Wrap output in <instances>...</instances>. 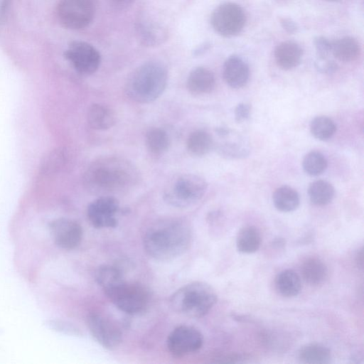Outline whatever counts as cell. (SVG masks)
Here are the masks:
<instances>
[{
    "label": "cell",
    "mask_w": 364,
    "mask_h": 364,
    "mask_svg": "<svg viewBox=\"0 0 364 364\" xmlns=\"http://www.w3.org/2000/svg\"><path fill=\"white\" fill-rule=\"evenodd\" d=\"M193 239L189 223L181 218L156 220L146 230L143 245L146 253L159 261L173 259L188 250Z\"/></svg>",
    "instance_id": "1"
},
{
    "label": "cell",
    "mask_w": 364,
    "mask_h": 364,
    "mask_svg": "<svg viewBox=\"0 0 364 364\" xmlns=\"http://www.w3.org/2000/svg\"><path fill=\"white\" fill-rule=\"evenodd\" d=\"M136 167L127 159L107 156L91 163L85 172V188L102 196L120 192L132 188L139 180Z\"/></svg>",
    "instance_id": "2"
},
{
    "label": "cell",
    "mask_w": 364,
    "mask_h": 364,
    "mask_svg": "<svg viewBox=\"0 0 364 364\" xmlns=\"http://www.w3.org/2000/svg\"><path fill=\"white\" fill-rule=\"evenodd\" d=\"M168 72L161 62L151 60L138 67L129 76L125 86L127 95L138 103H150L164 92Z\"/></svg>",
    "instance_id": "3"
},
{
    "label": "cell",
    "mask_w": 364,
    "mask_h": 364,
    "mask_svg": "<svg viewBox=\"0 0 364 364\" xmlns=\"http://www.w3.org/2000/svg\"><path fill=\"white\" fill-rule=\"evenodd\" d=\"M217 301L214 289L203 282H193L177 289L170 298V305L176 313L198 318L206 315Z\"/></svg>",
    "instance_id": "4"
},
{
    "label": "cell",
    "mask_w": 364,
    "mask_h": 364,
    "mask_svg": "<svg viewBox=\"0 0 364 364\" xmlns=\"http://www.w3.org/2000/svg\"><path fill=\"white\" fill-rule=\"evenodd\" d=\"M104 293L118 309L131 315L144 312L150 302L149 293L142 284L125 279Z\"/></svg>",
    "instance_id": "5"
},
{
    "label": "cell",
    "mask_w": 364,
    "mask_h": 364,
    "mask_svg": "<svg viewBox=\"0 0 364 364\" xmlns=\"http://www.w3.org/2000/svg\"><path fill=\"white\" fill-rule=\"evenodd\" d=\"M208 188L205 180L200 176L186 173L173 179L164 192V200L176 208H187L198 202Z\"/></svg>",
    "instance_id": "6"
},
{
    "label": "cell",
    "mask_w": 364,
    "mask_h": 364,
    "mask_svg": "<svg viewBox=\"0 0 364 364\" xmlns=\"http://www.w3.org/2000/svg\"><path fill=\"white\" fill-rule=\"evenodd\" d=\"M95 7L92 0H60L57 15L64 27L79 30L87 27L92 21Z\"/></svg>",
    "instance_id": "7"
},
{
    "label": "cell",
    "mask_w": 364,
    "mask_h": 364,
    "mask_svg": "<svg viewBox=\"0 0 364 364\" xmlns=\"http://www.w3.org/2000/svg\"><path fill=\"white\" fill-rule=\"evenodd\" d=\"M246 16L242 9L234 3H225L217 7L211 16L214 30L225 37L236 36L243 29Z\"/></svg>",
    "instance_id": "8"
},
{
    "label": "cell",
    "mask_w": 364,
    "mask_h": 364,
    "mask_svg": "<svg viewBox=\"0 0 364 364\" xmlns=\"http://www.w3.org/2000/svg\"><path fill=\"white\" fill-rule=\"evenodd\" d=\"M203 344V336L199 330L188 325L176 327L168 336L166 346L175 357L186 356L199 350Z\"/></svg>",
    "instance_id": "9"
},
{
    "label": "cell",
    "mask_w": 364,
    "mask_h": 364,
    "mask_svg": "<svg viewBox=\"0 0 364 364\" xmlns=\"http://www.w3.org/2000/svg\"><path fill=\"white\" fill-rule=\"evenodd\" d=\"M87 326L96 341L106 349H116L122 341L119 326L102 313L90 314L87 316Z\"/></svg>",
    "instance_id": "10"
},
{
    "label": "cell",
    "mask_w": 364,
    "mask_h": 364,
    "mask_svg": "<svg viewBox=\"0 0 364 364\" xmlns=\"http://www.w3.org/2000/svg\"><path fill=\"white\" fill-rule=\"evenodd\" d=\"M64 55L77 72L85 75L95 73L101 62L99 51L92 45L85 41L72 42Z\"/></svg>",
    "instance_id": "11"
},
{
    "label": "cell",
    "mask_w": 364,
    "mask_h": 364,
    "mask_svg": "<svg viewBox=\"0 0 364 364\" xmlns=\"http://www.w3.org/2000/svg\"><path fill=\"white\" fill-rule=\"evenodd\" d=\"M119 201L112 196H102L89 204L87 216L96 228H111L117 225Z\"/></svg>",
    "instance_id": "12"
},
{
    "label": "cell",
    "mask_w": 364,
    "mask_h": 364,
    "mask_svg": "<svg viewBox=\"0 0 364 364\" xmlns=\"http://www.w3.org/2000/svg\"><path fill=\"white\" fill-rule=\"evenodd\" d=\"M50 232L55 244L63 250L77 247L82 238V229L76 221L60 218L53 220L49 225Z\"/></svg>",
    "instance_id": "13"
},
{
    "label": "cell",
    "mask_w": 364,
    "mask_h": 364,
    "mask_svg": "<svg viewBox=\"0 0 364 364\" xmlns=\"http://www.w3.org/2000/svg\"><path fill=\"white\" fill-rule=\"evenodd\" d=\"M220 141L214 144L217 151L228 159H242L249 155L250 146L247 140L238 132L228 128L216 129Z\"/></svg>",
    "instance_id": "14"
},
{
    "label": "cell",
    "mask_w": 364,
    "mask_h": 364,
    "mask_svg": "<svg viewBox=\"0 0 364 364\" xmlns=\"http://www.w3.org/2000/svg\"><path fill=\"white\" fill-rule=\"evenodd\" d=\"M223 75L226 83L232 88L244 87L250 77L247 64L238 56H230L224 63Z\"/></svg>",
    "instance_id": "15"
},
{
    "label": "cell",
    "mask_w": 364,
    "mask_h": 364,
    "mask_svg": "<svg viewBox=\"0 0 364 364\" xmlns=\"http://www.w3.org/2000/svg\"><path fill=\"white\" fill-rule=\"evenodd\" d=\"M136 31L140 43L146 46L159 45L167 36V31L161 24L149 18L139 21Z\"/></svg>",
    "instance_id": "16"
},
{
    "label": "cell",
    "mask_w": 364,
    "mask_h": 364,
    "mask_svg": "<svg viewBox=\"0 0 364 364\" xmlns=\"http://www.w3.org/2000/svg\"><path fill=\"white\" fill-rule=\"evenodd\" d=\"M215 80L213 72L204 67L193 69L187 79V89L196 95L210 93L215 87Z\"/></svg>",
    "instance_id": "17"
},
{
    "label": "cell",
    "mask_w": 364,
    "mask_h": 364,
    "mask_svg": "<svg viewBox=\"0 0 364 364\" xmlns=\"http://www.w3.org/2000/svg\"><path fill=\"white\" fill-rule=\"evenodd\" d=\"M302 49L292 41L279 44L274 50V58L277 65L283 70H291L298 66L301 60Z\"/></svg>",
    "instance_id": "18"
},
{
    "label": "cell",
    "mask_w": 364,
    "mask_h": 364,
    "mask_svg": "<svg viewBox=\"0 0 364 364\" xmlns=\"http://www.w3.org/2000/svg\"><path fill=\"white\" fill-rule=\"evenodd\" d=\"M89 125L96 130H106L112 127L117 121L114 112L109 107L95 103L91 105L87 113Z\"/></svg>",
    "instance_id": "19"
},
{
    "label": "cell",
    "mask_w": 364,
    "mask_h": 364,
    "mask_svg": "<svg viewBox=\"0 0 364 364\" xmlns=\"http://www.w3.org/2000/svg\"><path fill=\"white\" fill-rule=\"evenodd\" d=\"M301 272L304 281L311 286L322 284L328 276L326 265L315 257H308L303 262Z\"/></svg>",
    "instance_id": "20"
},
{
    "label": "cell",
    "mask_w": 364,
    "mask_h": 364,
    "mask_svg": "<svg viewBox=\"0 0 364 364\" xmlns=\"http://www.w3.org/2000/svg\"><path fill=\"white\" fill-rule=\"evenodd\" d=\"M274 284L277 292L287 298L297 296L301 289L299 276L291 269H285L280 272L275 278Z\"/></svg>",
    "instance_id": "21"
},
{
    "label": "cell",
    "mask_w": 364,
    "mask_h": 364,
    "mask_svg": "<svg viewBox=\"0 0 364 364\" xmlns=\"http://www.w3.org/2000/svg\"><path fill=\"white\" fill-rule=\"evenodd\" d=\"M261 242L262 237L259 231L252 225L241 228L236 238L237 250L245 254H251L257 251Z\"/></svg>",
    "instance_id": "22"
},
{
    "label": "cell",
    "mask_w": 364,
    "mask_h": 364,
    "mask_svg": "<svg viewBox=\"0 0 364 364\" xmlns=\"http://www.w3.org/2000/svg\"><path fill=\"white\" fill-rule=\"evenodd\" d=\"M275 208L284 213L295 210L299 205V196L296 190L288 186L277 188L272 196Z\"/></svg>",
    "instance_id": "23"
},
{
    "label": "cell",
    "mask_w": 364,
    "mask_h": 364,
    "mask_svg": "<svg viewBox=\"0 0 364 364\" xmlns=\"http://www.w3.org/2000/svg\"><path fill=\"white\" fill-rule=\"evenodd\" d=\"M331 52L338 60L351 62L360 55V47L355 38L344 37L332 43Z\"/></svg>",
    "instance_id": "24"
},
{
    "label": "cell",
    "mask_w": 364,
    "mask_h": 364,
    "mask_svg": "<svg viewBox=\"0 0 364 364\" xmlns=\"http://www.w3.org/2000/svg\"><path fill=\"white\" fill-rule=\"evenodd\" d=\"M301 362L309 364H326L331 358V350L323 345L310 343L304 346L299 351Z\"/></svg>",
    "instance_id": "25"
},
{
    "label": "cell",
    "mask_w": 364,
    "mask_h": 364,
    "mask_svg": "<svg viewBox=\"0 0 364 364\" xmlns=\"http://www.w3.org/2000/svg\"><path fill=\"white\" fill-rule=\"evenodd\" d=\"M186 144L187 149L191 154L202 156L213 149L214 141L208 132L199 129L190 134Z\"/></svg>",
    "instance_id": "26"
},
{
    "label": "cell",
    "mask_w": 364,
    "mask_h": 364,
    "mask_svg": "<svg viewBox=\"0 0 364 364\" xmlns=\"http://www.w3.org/2000/svg\"><path fill=\"white\" fill-rule=\"evenodd\" d=\"M333 186L328 181L318 180L312 182L308 188V195L312 203L316 205H326L334 197Z\"/></svg>",
    "instance_id": "27"
},
{
    "label": "cell",
    "mask_w": 364,
    "mask_h": 364,
    "mask_svg": "<svg viewBox=\"0 0 364 364\" xmlns=\"http://www.w3.org/2000/svg\"><path fill=\"white\" fill-rule=\"evenodd\" d=\"M148 150L156 155L166 152L170 145V139L165 130L159 127L149 129L145 136Z\"/></svg>",
    "instance_id": "28"
},
{
    "label": "cell",
    "mask_w": 364,
    "mask_h": 364,
    "mask_svg": "<svg viewBox=\"0 0 364 364\" xmlns=\"http://www.w3.org/2000/svg\"><path fill=\"white\" fill-rule=\"evenodd\" d=\"M95 281L103 291L124 279L122 271L116 266L104 264L95 273Z\"/></svg>",
    "instance_id": "29"
},
{
    "label": "cell",
    "mask_w": 364,
    "mask_h": 364,
    "mask_svg": "<svg viewBox=\"0 0 364 364\" xmlns=\"http://www.w3.org/2000/svg\"><path fill=\"white\" fill-rule=\"evenodd\" d=\"M311 134L317 139H330L336 133V125L333 119L326 116H318L310 124Z\"/></svg>",
    "instance_id": "30"
},
{
    "label": "cell",
    "mask_w": 364,
    "mask_h": 364,
    "mask_svg": "<svg viewBox=\"0 0 364 364\" xmlns=\"http://www.w3.org/2000/svg\"><path fill=\"white\" fill-rule=\"evenodd\" d=\"M328 161L325 156L318 151L306 154L302 161V167L306 173L311 176L321 174L327 168Z\"/></svg>",
    "instance_id": "31"
},
{
    "label": "cell",
    "mask_w": 364,
    "mask_h": 364,
    "mask_svg": "<svg viewBox=\"0 0 364 364\" xmlns=\"http://www.w3.org/2000/svg\"><path fill=\"white\" fill-rule=\"evenodd\" d=\"M49 327L58 332L74 336H82L80 329L74 324L64 321H50Z\"/></svg>",
    "instance_id": "32"
},
{
    "label": "cell",
    "mask_w": 364,
    "mask_h": 364,
    "mask_svg": "<svg viewBox=\"0 0 364 364\" xmlns=\"http://www.w3.org/2000/svg\"><path fill=\"white\" fill-rule=\"evenodd\" d=\"M314 45L318 58H326L331 51L332 43L323 36L314 39Z\"/></svg>",
    "instance_id": "33"
},
{
    "label": "cell",
    "mask_w": 364,
    "mask_h": 364,
    "mask_svg": "<svg viewBox=\"0 0 364 364\" xmlns=\"http://www.w3.org/2000/svg\"><path fill=\"white\" fill-rule=\"evenodd\" d=\"M316 67L318 71L331 74L336 71L338 65L333 60L326 58H318L316 61Z\"/></svg>",
    "instance_id": "34"
},
{
    "label": "cell",
    "mask_w": 364,
    "mask_h": 364,
    "mask_svg": "<svg viewBox=\"0 0 364 364\" xmlns=\"http://www.w3.org/2000/svg\"><path fill=\"white\" fill-rule=\"evenodd\" d=\"M251 107L247 103H240L235 109V119L237 123L245 121L250 116Z\"/></svg>",
    "instance_id": "35"
},
{
    "label": "cell",
    "mask_w": 364,
    "mask_h": 364,
    "mask_svg": "<svg viewBox=\"0 0 364 364\" xmlns=\"http://www.w3.org/2000/svg\"><path fill=\"white\" fill-rule=\"evenodd\" d=\"M282 28L289 33L292 34L297 31L298 27L295 22L289 18H281L279 19Z\"/></svg>",
    "instance_id": "36"
},
{
    "label": "cell",
    "mask_w": 364,
    "mask_h": 364,
    "mask_svg": "<svg viewBox=\"0 0 364 364\" xmlns=\"http://www.w3.org/2000/svg\"><path fill=\"white\" fill-rule=\"evenodd\" d=\"M109 4L117 8H124L131 4L134 0H107Z\"/></svg>",
    "instance_id": "37"
},
{
    "label": "cell",
    "mask_w": 364,
    "mask_h": 364,
    "mask_svg": "<svg viewBox=\"0 0 364 364\" xmlns=\"http://www.w3.org/2000/svg\"><path fill=\"white\" fill-rule=\"evenodd\" d=\"M355 260H356V263H357V265L359 268L360 269H363V249H360L357 255H356V257H355Z\"/></svg>",
    "instance_id": "38"
},
{
    "label": "cell",
    "mask_w": 364,
    "mask_h": 364,
    "mask_svg": "<svg viewBox=\"0 0 364 364\" xmlns=\"http://www.w3.org/2000/svg\"><path fill=\"white\" fill-rule=\"evenodd\" d=\"M328 1H335V0H328Z\"/></svg>",
    "instance_id": "39"
}]
</instances>
